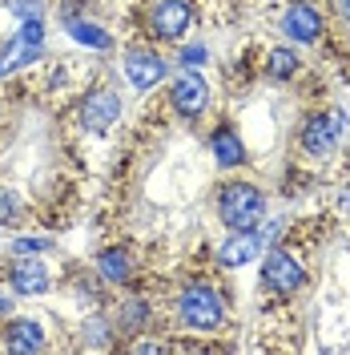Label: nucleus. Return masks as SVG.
I'll use <instances>...</instances> for the list:
<instances>
[{"label": "nucleus", "instance_id": "nucleus-16", "mask_svg": "<svg viewBox=\"0 0 350 355\" xmlns=\"http://www.w3.org/2000/svg\"><path fill=\"white\" fill-rule=\"evenodd\" d=\"M68 37L77 44H85V49H101V53L113 44L105 28H97V24H89V21H68Z\"/></svg>", "mask_w": 350, "mask_h": 355}, {"label": "nucleus", "instance_id": "nucleus-19", "mask_svg": "<svg viewBox=\"0 0 350 355\" xmlns=\"http://www.w3.org/2000/svg\"><path fill=\"white\" fill-rule=\"evenodd\" d=\"M48 239H17V246H12V250H17V254H44V250H48Z\"/></svg>", "mask_w": 350, "mask_h": 355}, {"label": "nucleus", "instance_id": "nucleus-21", "mask_svg": "<svg viewBox=\"0 0 350 355\" xmlns=\"http://www.w3.org/2000/svg\"><path fill=\"white\" fill-rule=\"evenodd\" d=\"M205 61V49L194 44V49H181V65H201Z\"/></svg>", "mask_w": 350, "mask_h": 355}, {"label": "nucleus", "instance_id": "nucleus-7", "mask_svg": "<svg viewBox=\"0 0 350 355\" xmlns=\"http://www.w3.org/2000/svg\"><path fill=\"white\" fill-rule=\"evenodd\" d=\"M169 101H174V110L181 117H201L205 105H210V85H205V77L201 73H181L169 89Z\"/></svg>", "mask_w": 350, "mask_h": 355}, {"label": "nucleus", "instance_id": "nucleus-3", "mask_svg": "<svg viewBox=\"0 0 350 355\" xmlns=\"http://www.w3.org/2000/svg\"><path fill=\"white\" fill-rule=\"evenodd\" d=\"M278 234L274 230H238L234 239H225V243L218 246V266H230V270H238V266L246 263H258L266 254V243H274Z\"/></svg>", "mask_w": 350, "mask_h": 355}, {"label": "nucleus", "instance_id": "nucleus-5", "mask_svg": "<svg viewBox=\"0 0 350 355\" xmlns=\"http://www.w3.org/2000/svg\"><path fill=\"white\" fill-rule=\"evenodd\" d=\"M342 130H347V117H342L338 110L322 113V117H310L306 130H302V146H306V154H310V157L334 154V146H338Z\"/></svg>", "mask_w": 350, "mask_h": 355}, {"label": "nucleus", "instance_id": "nucleus-22", "mask_svg": "<svg viewBox=\"0 0 350 355\" xmlns=\"http://www.w3.org/2000/svg\"><path fill=\"white\" fill-rule=\"evenodd\" d=\"M334 8H338V17L350 24V0H334Z\"/></svg>", "mask_w": 350, "mask_h": 355}, {"label": "nucleus", "instance_id": "nucleus-8", "mask_svg": "<svg viewBox=\"0 0 350 355\" xmlns=\"http://www.w3.org/2000/svg\"><path fill=\"white\" fill-rule=\"evenodd\" d=\"M149 21H154V33L161 41H181L185 28H190V21H194V8H190L185 0H157Z\"/></svg>", "mask_w": 350, "mask_h": 355}, {"label": "nucleus", "instance_id": "nucleus-14", "mask_svg": "<svg viewBox=\"0 0 350 355\" xmlns=\"http://www.w3.org/2000/svg\"><path fill=\"white\" fill-rule=\"evenodd\" d=\"M97 270H101V279H105V283H129V275H133L129 250H121V246L101 250V254H97Z\"/></svg>", "mask_w": 350, "mask_h": 355}, {"label": "nucleus", "instance_id": "nucleus-9", "mask_svg": "<svg viewBox=\"0 0 350 355\" xmlns=\"http://www.w3.org/2000/svg\"><path fill=\"white\" fill-rule=\"evenodd\" d=\"M165 73H169L165 61H161L157 53H149V49H129V53H125V77H129L133 89L161 85V77H165Z\"/></svg>", "mask_w": 350, "mask_h": 355}, {"label": "nucleus", "instance_id": "nucleus-11", "mask_svg": "<svg viewBox=\"0 0 350 355\" xmlns=\"http://www.w3.org/2000/svg\"><path fill=\"white\" fill-rule=\"evenodd\" d=\"M8 283H12V291H17L21 299H37V295L48 291V266L37 263V259H21V263H12Z\"/></svg>", "mask_w": 350, "mask_h": 355}, {"label": "nucleus", "instance_id": "nucleus-18", "mask_svg": "<svg viewBox=\"0 0 350 355\" xmlns=\"http://www.w3.org/2000/svg\"><path fill=\"white\" fill-rule=\"evenodd\" d=\"M121 319H125V327H129V331H141V327H145V319H149V307H145L141 299H133V303H125Z\"/></svg>", "mask_w": 350, "mask_h": 355}, {"label": "nucleus", "instance_id": "nucleus-23", "mask_svg": "<svg viewBox=\"0 0 350 355\" xmlns=\"http://www.w3.org/2000/svg\"><path fill=\"white\" fill-rule=\"evenodd\" d=\"M8 311H12V299H8V295H0V315H8Z\"/></svg>", "mask_w": 350, "mask_h": 355}, {"label": "nucleus", "instance_id": "nucleus-2", "mask_svg": "<svg viewBox=\"0 0 350 355\" xmlns=\"http://www.w3.org/2000/svg\"><path fill=\"white\" fill-rule=\"evenodd\" d=\"M177 319L190 331H218L221 319H225V303L210 283H190L177 295Z\"/></svg>", "mask_w": 350, "mask_h": 355}, {"label": "nucleus", "instance_id": "nucleus-4", "mask_svg": "<svg viewBox=\"0 0 350 355\" xmlns=\"http://www.w3.org/2000/svg\"><path fill=\"white\" fill-rule=\"evenodd\" d=\"M262 283L274 295H294V291L306 283V270H302V263L290 250H270L262 259Z\"/></svg>", "mask_w": 350, "mask_h": 355}, {"label": "nucleus", "instance_id": "nucleus-17", "mask_svg": "<svg viewBox=\"0 0 350 355\" xmlns=\"http://www.w3.org/2000/svg\"><path fill=\"white\" fill-rule=\"evenodd\" d=\"M266 69H270V77L290 81V77L298 73V57H294V49H274V53H270V61H266Z\"/></svg>", "mask_w": 350, "mask_h": 355}, {"label": "nucleus", "instance_id": "nucleus-20", "mask_svg": "<svg viewBox=\"0 0 350 355\" xmlns=\"http://www.w3.org/2000/svg\"><path fill=\"white\" fill-rule=\"evenodd\" d=\"M105 323H89V335H85V347H109V335L101 331Z\"/></svg>", "mask_w": 350, "mask_h": 355}, {"label": "nucleus", "instance_id": "nucleus-12", "mask_svg": "<svg viewBox=\"0 0 350 355\" xmlns=\"http://www.w3.org/2000/svg\"><path fill=\"white\" fill-rule=\"evenodd\" d=\"M4 347L8 352H41L44 347V331L37 319H12L4 327Z\"/></svg>", "mask_w": 350, "mask_h": 355}, {"label": "nucleus", "instance_id": "nucleus-13", "mask_svg": "<svg viewBox=\"0 0 350 355\" xmlns=\"http://www.w3.org/2000/svg\"><path fill=\"white\" fill-rule=\"evenodd\" d=\"M37 53H41V44H33L28 37H12V41L0 49V77H8V73H17V69H24V65H33L37 61Z\"/></svg>", "mask_w": 350, "mask_h": 355}, {"label": "nucleus", "instance_id": "nucleus-6", "mask_svg": "<svg viewBox=\"0 0 350 355\" xmlns=\"http://www.w3.org/2000/svg\"><path fill=\"white\" fill-rule=\"evenodd\" d=\"M117 117H121V97L113 89H93L85 101H81V125H85V133L113 130Z\"/></svg>", "mask_w": 350, "mask_h": 355}, {"label": "nucleus", "instance_id": "nucleus-10", "mask_svg": "<svg viewBox=\"0 0 350 355\" xmlns=\"http://www.w3.org/2000/svg\"><path fill=\"white\" fill-rule=\"evenodd\" d=\"M282 33L294 44H314L322 37V12L314 4H290V12L282 17Z\"/></svg>", "mask_w": 350, "mask_h": 355}, {"label": "nucleus", "instance_id": "nucleus-1", "mask_svg": "<svg viewBox=\"0 0 350 355\" xmlns=\"http://www.w3.org/2000/svg\"><path fill=\"white\" fill-rule=\"evenodd\" d=\"M218 214L230 230H258L266 218V194L250 182H230L218 194Z\"/></svg>", "mask_w": 350, "mask_h": 355}, {"label": "nucleus", "instance_id": "nucleus-15", "mask_svg": "<svg viewBox=\"0 0 350 355\" xmlns=\"http://www.w3.org/2000/svg\"><path fill=\"white\" fill-rule=\"evenodd\" d=\"M214 157H218V166H225V170H238L241 162H246V146H241V137L234 130H225L221 125L218 133H214Z\"/></svg>", "mask_w": 350, "mask_h": 355}]
</instances>
